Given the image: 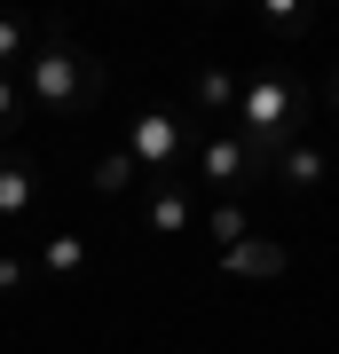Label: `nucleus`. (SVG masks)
Instances as JSON below:
<instances>
[{
	"mask_svg": "<svg viewBox=\"0 0 339 354\" xmlns=\"http://www.w3.org/2000/svg\"><path fill=\"white\" fill-rule=\"evenodd\" d=\"M198 95H205V102H214V111H221V102L237 95V87H229V71H205V79H198Z\"/></svg>",
	"mask_w": 339,
	"mask_h": 354,
	"instance_id": "obj_12",
	"label": "nucleus"
},
{
	"mask_svg": "<svg viewBox=\"0 0 339 354\" xmlns=\"http://www.w3.org/2000/svg\"><path fill=\"white\" fill-rule=\"evenodd\" d=\"M214 236H221V244H245V213H237V205H221V213H214Z\"/></svg>",
	"mask_w": 339,
	"mask_h": 354,
	"instance_id": "obj_11",
	"label": "nucleus"
},
{
	"mask_svg": "<svg viewBox=\"0 0 339 354\" xmlns=\"http://www.w3.org/2000/svg\"><path fill=\"white\" fill-rule=\"evenodd\" d=\"M284 118H292V95L277 87V79H252V95H245V134H252V150H261V158H277Z\"/></svg>",
	"mask_w": 339,
	"mask_h": 354,
	"instance_id": "obj_1",
	"label": "nucleus"
},
{
	"mask_svg": "<svg viewBox=\"0 0 339 354\" xmlns=\"http://www.w3.org/2000/svg\"><path fill=\"white\" fill-rule=\"evenodd\" d=\"M8 55H24V24H8V16H0V71H8Z\"/></svg>",
	"mask_w": 339,
	"mask_h": 354,
	"instance_id": "obj_13",
	"label": "nucleus"
},
{
	"mask_svg": "<svg viewBox=\"0 0 339 354\" xmlns=\"http://www.w3.org/2000/svg\"><path fill=\"white\" fill-rule=\"evenodd\" d=\"M79 79H95V71H79V55L48 48V55L32 64V95H40V102H71V95H79Z\"/></svg>",
	"mask_w": 339,
	"mask_h": 354,
	"instance_id": "obj_2",
	"label": "nucleus"
},
{
	"mask_svg": "<svg viewBox=\"0 0 339 354\" xmlns=\"http://www.w3.org/2000/svg\"><path fill=\"white\" fill-rule=\"evenodd\" d=\"M95 181H103V189H126V181H134V158H103Z\"/></svg>",
	"mask_w": 339,
	"mask_h": 354,
	"instance_id": "obj_10",
	"label": "nucleus"
},
{
	"mask_svg": "<svg viewBox=\"0 0 339 354\" xmlns=\"http://www.w3.org/2000/svg\"><path fill=\"white\" fill-rule=\"evenodd\" d=\"M79 260H87V244H79V236H55V244H48V268H55V276H71Z\"/></svg>",
	"mask_w": 339,
	"mask_h": 354,
	"instance_id": "obj_9",
	"label": "nucleus"
},
{
	"mask_svg": "<svg viewBox=\"0 0 339 354\" xmlns=\"http://www.w3.org/2000/svg\"><path fill=\"white\" fill-rule=\"evenodd\" d=\"M32 189H40V181H32V165H0V221H16V213H24Z\"/></svg>",
	"mask_w": 339,
	"mask_h": 354,
	"instance_id": "obj_6",
	"label": "nucleus"
},
{
	"mask_svg": "<svg viewBox=\"0 0 339 354\" xmlns=\"http://www.w3.org/2000/svg\"><path fill=\"white\" fill-rule=\"evenodd\" d=\"M174 118H134V134H126V158H142V165H158V158H174Z\"/></svg>",
	"mask_w": 339,
	"mask_h": 354,
	"instance_id": "obj_3",
	"label": "nucleus"
},
{
	"mask_svg": "<svg viewBox=\"0 0 339 354\" xmlns=\"http://www.w3.org/2000/svg\"><path fill=\"white\" fill-rule=\"evenodd\" d=\"M229 276H284V252L277 244H237V252H221Z\"/></svg>",
	"mask_w": 339,
	"mask_h": 354,
	"instance_id": "obj_4",
	"label": "nucleus"
},
{
	"mask_svg": "<svg viewBox=\"0 0 339 354\" xmlns=\"http://www.w3.org/2000/svg\"><path fill=\"white\" fill-rule=\"evenodd\" d=\"M16 283H24V260H8V252H0V291H16Z\"/></svg>",
	"mask_w": 339,
	"mask_h": 354,
	"instance_id": "obj_14",
	"label": "nucleus"
},
{
	"mask_svg": "<svg viewBox=\"0 0 339 354\" xmlns=\"http://www.w3.org/2000/svg\"><path fill=\"white\" fill-rule=\"evenodd\" d=\"M150 228H158V236H182V228H189L182 189H158V197H150Z\"/></svg>",
	"mask_w": 339,
	"mask_h": 354,
	"instance_id": "obj_7",
	"label": "nucleus"
},
{
	"mask_svg": "<svg viewBox=\"0 0 339 354\" xmlns=\"http://www.w3.org/2000/svg\"><path fill=\"white\" fill-rule=\"evenodd\" d=\"M198 165H205V181H237V174H245V150H237L229 134H214V142L198 150Z\"/></svg>",
	"mask_w": 339,
	"mask_h": 354,
	"instance_id": "obj_5",
	"label": "nucleus"
},
{
	"mask_svg": "<svg viewBox=\"0 0 339 354\" xmlns=\"http://www.w3.org/2000/svg\"><path fill=\"white\" fill-rule=\"evenodd\" d=\"M8 102H16V87H8V71H0V118H8Z\"/></svg>",
	"mask_w": 339,
	"mask_h": 354,
	"instance_id": "obj_15",
	"label": "nucleus"
},
{
	"mask_svg": "<svg viewBox=\"0 0 339 354\" xmlns=\"http://www.w3.org/2000/svg\"><path fill=\"white\" fill-rule=\"evenodd\" d=\"M284 181H292V189H308V181H324V158H315V150H292Z\"/></svg>",
	"mask_w": 339,
	"mask_h": 354,
	"instance_id": "obj_8",
	"label": "nucleus"
}]
</instances>
